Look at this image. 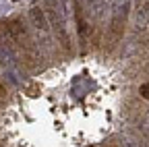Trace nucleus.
<instances>
[{"label": "nucleus", "mask_w": 149, "mask_h": 147, "mask_svg": "<svg viewBox=\"0 0 149 147\" xmlns=\"http://www.w3.org/2000/svg\"><path fill=\"white\" fill-rule=\"evenodd\" d=\"M108 2L110 0H89V6H91V17L95 21L104 19V13L108 10Z\"/></svg>", "instance_id": "3"}, {"label": "nucleus", "mask_w": 149, "mask_h": 147, "mask_svg": "<svg viewBox=\"0 0 149 147\" xmlns=\"http://www.w3.org/2000/svg\"><path fill=\"white\" fill-rule=\"evenodd\" d=\"M141 95H143L145 100H149V83H145V85H141Z\"/></svg>", "instance_id": "5"}, {"label": "nucleus", "mask_w": 149, "mask_h": 147, "mask_svg": "<svg viewBox=\"0 0 149 147\" xmlns=\"http://www.w3.org/2000/svg\"><path fill=\"white\" fill-rule=\"evenodd\" d=\"M50 4V10H48V19H50V25H52V31L56 33V40L62 44L64 50H68V31H66V15L62 10V2L60 0H48Z\"/></svg>", "instance_id": "1"}, {"label": "nucleus", "mask_w": 149, "mask_h": 147, "mask_svg": "<svg viewBox=\"0 0 149 147\" xmlns=\"http://www.w3.org/2000/svg\"><path fill=\"white\" fill-rule=\"evenodd\" d=\"M29 17H31V23H33L37 35H42L44 42L48 44V42H50V27H52V25H50V19L46 17V13H44L40 6H33V8L29 10Z\"/></svg>", "instance_id": "2"}, {"label": "nucleus", "mask_w": 149, "mask_h": 147, "mask_svg": "<svg viewBox=\"0 0 149 147\" xmlns=\"http://www.w3.org/2000/svg\"><path fill=\"white\" fill-rule=\"evenodd\" d=\"M149 25V4H141L137 10V29H147Z\"/></svg>", "instance_id": "4"}]
</instances>
